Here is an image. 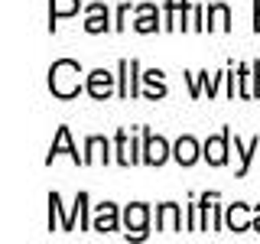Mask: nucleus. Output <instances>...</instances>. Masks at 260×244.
<instances>
[{"mask_svg": "<svg viewBox=\"0 0 260 244\" xmlns=\"http://www.w3.org/2000/svg\"><path fill=\"white\" fill-rule=\"evenodd\" d=\"M49 92L55 98H62V101L75 98L81 92V65L75 59L52 62V69H49Z\"/></svg>", "mask_w": 260, "mask_h": 244, "instance_id": "1", "label": "nucleus"}, {"mask_svg": "<svg viewBox=\"0 0 260 244\" xmlns=\"http://www.w3.org/2000/svg\"><path fill=\"white\" fill-rule=\"evenodd\" d=\"M124 225H127V238H146V225H150V208L143 202H134V205L124 208Z\"/></svg>", "mask_w": 260, "mask_h": 244, "instance_id": "2", "label": "nucleus"}, {"mask_svg": "<svg viewBox=\"0 0 260 244\" xmlns=\"http://www.w3.org/2000/svg\"><path fill=\"white\" fill-rule=\"evenodd\" d=\"M169 157H173L169 143L162 140L159 134H150V130H143V163H150V166H162Z\"/></svg>", "mask_w": 260, "mask_h": 244, "instance_id": "3", "label": "nucleus"}, {"mask_svg": "<svg viewBox=\"0 0 260 244\" xmlns=\"http://www.w3.org/2000/svg\"><path fill=\"white\" fill-rule=\"evenodd\" d=\"M137 72H140V62L137 59H120L117 65V78H120V85H117V95L120 98H137L140 95V88H137Z\"/></svg>", "mask_w": 260, "mask_h": 244, "instance_id": "4", "label": "nucleus"}, {"mask_svg": "<svg viewBox=\"0 0 260 244\" xmlns=\"http://www.w3.org/2000/svg\"><path fill=\"white\" fill-rule=\"evenodd\" d=\"M228 146H231V130H221L218 137H208L205 146H202V157H205L211 166H224L228 163Z\"/></svg>", "mask_w": 260, "mask_h": 244, "instance_id": "5", "label": "nucleus"}, {"mask_svg": "<svg viewBox=\"0 0 260 244\" xmlns=\"http://www.w3.org/2000/svg\"><path fill=\"white\" fill-rule=\"evenodd\" d=\"M85 92L94 98V101H108V98L114 95V75L104 69H94L88 72V81H85Z\"/></svg>", "mask_w": 260, "mask_h": 244, "instance_id": "6", "label": "nucleus"}, {"mask_svg": "<svg viewBox=\"0 0 260 244\" xmlns=\"http://www.w3.org/2000/svg\"><path fill=\"white\" fill-rule=\"evenodd\" d=\"M62 153H69L75 163H81L85 166V157H78V150L72 146V134H69V127H59V134H55V140H52V146H49V157H46V163H52L55 157H62Z\"/></svg>", "mask_w": 260, "mask_h": 244, "instance_id": "7", "label": "nucleus"}, {"mask_svg": "<svg viewBox=\"0 0 260 244\" xmlns=\"http://www.w3.org/2000/svg\"><path fill=\"white\" fill-rule=\"evenodd\" d=\"M250 205H244V202H234V205H228L224 211V225L231 228V231H250L254 228V218H250Z\"/></svg>", "mask_w": 260, "mask_h": 244, "instance_id": "8", "label": "nucleus"}, {"mask_svg": "<svg viewBox=\"0 0 260 244\" xmlns=\"http://www.w3.org/2000/svg\"><path fill=\"white\" fill-rule=\"evenodd\" d=\"M91 231H117V205L114 202H101V205L94 208V222H91Z\"/></svg>", "mask_w": 260, "mask_h": 244, "instance_id": "9", "label": "nucleus"}, {"mask_svg": "<svg viewBox=\"0 0 260 244\" xmlns=\"http://www.w3.org/2000/svg\"><path fill=\"white\" fill-rule=\"evenodd\" d=\"M199 157H202V146H199V140H195V137H179V140H176L173 160L179 163V166H192Z\"/></svg>", "mask_w": 260, "mask_h": 244, "instance_id": "10", "label": "nucleus"}, {"mask_svg": "<svg viewBox=\"0 0 260 244\" xmlns=\"http://www.w3.org/2000/svg\"><path fill=\"white\" fill-rule=\"evenodd\" d=\"M156 231H182V211L176 202H166L156 208Z\"/></svg>", "mask_w": 260, "mask_h": 244, "instance_id": "11", "label": "nucleus"}, {"mask_svg": "<svg viewBox=\"0 0 260 244\" xmlns=\"http://www.w3.org/2000/svg\"><path fill=\"white\" fill-rule=\"evenodd\" d=\"M88 20H85V29L91 33V36H98V33H108L111 29V16H108V7L104 4H88L85 7Z\"/></svg>", "mask_w": 260, "mask_h": 244, "instance_id": "12", "label": "nucleus"}, {"mask_svg": "<svg viewBox=\"0 0 260 244\" xmlns=\"http://www.w3.org/2000/svg\"><path fill=\"white\" fill-rule=\"evenodd\" d=\"M114 146H117V163H120V166H130V163H140L143 160V150H137V143L127 140V130H117Z\"/></svg>", "mask_w": 260, "mask_h": 244, "instance_id": "13", "label": "nucleus"}, {"mask_svg": "<svg viewBox=\"0 0 260 244\" xmlns=\"http://www.w3.org/2000/svg\"><path fill=\"white\" fill-rule=\"evenodd\" d=\"M81 10V0H49V29L55 33L62 16H75Z\"/></svg>", "mask_w": 260, "mask_h": 244, "instance_id": "14", "label": "nucleus"}, {"mask_svg": "<svg viewBox=\"0 0 260 244\" xmlns=\"http://www.w3.org/2000/svg\"><path fill=\"white\" fill-rule=\"evenodd\" d=\"M137 33H156L159 29V13L153 4H140L137 7V23H134Z\"/></svg>", "mask_w": 260, "mask_h": 244, "instance_id": "15", "label": "nucleus"}, {"mask_svg": "<svg viewBox=\"0 0 260 244\" xmlns=\"http://www.w3.org/2000/svg\"><path fill=\"white\" fill-rule=\"evenodd\" d=\"M111 160V143L104 137H88L85 143V166L88 163H108Z\"/></svg>", "mask_w": 260, "mask_h": 244, "instance_id": "16", "label": "nucleus"}, {"mask_svg": "<svg viewBox=\"0 0 260 244\" xmlns=\"http://www.w3.org/2000/svg\"><path fill=\"white\" fill-rule=\"evenodd\" d=\"M260 150V137H250V143H241L238 137H234V153L241 157V166H238V176H247L250 169V160H254V153Z\"/></svg>", "mask_w": 260, "mask_h": 244, "instance_id": "17", "label": "nucleus"}, {"mask_svg": "<svg viewBox=\"0 0 260 244\" xmlns=\"http://www.w3.org/2000/svg\"><path fill=\"white\" fill-rule=\"evenodd\" d=\"M205 29H221V33H228V29H231V10H228L224 4H211V7H208V23H205Z\"/></svg>", "mask_w": 260, "mask_h": 244, "instance_id": "18", "label": "nucleus"}, {"mask_svg": "<svg viewBox=\"0 0 260 244\" xmlns=\"http://www.w3.org/2000/svg\"><path fill=\"white\" fill-rule=\"evenodd\" d=\"M185 78H189V88H192V98H199L202 92H208V95H215V88H218V81H221L224 75H211V78H208V72H199V78H195V75H192V72H189V75H185Z\"/></svg>", "mask_w": 260, "mask_h": 244, "instance_id": "19", "label": "nucleus"}, {"mask_svg": "<svg viewBox=\"0 0 260 244\" xmlns=\"http://www.w3.org/2000/svg\"><path fill=\"white\" fill-rule=\"evenodd\" d=\"M146 81V98L156 101V98H166V81H162V72L159 69H150L146 75H140Z\"/></svg>", "mask_w": 260, "mask_h": 244, "instance_id": "20", "label": "nucleus"}, {"mask_svg": "<svg viewBox=\"0 0 260 244\" xmlns=\"http://www.w3.org/2000/svg\"><path fill=\"white\" fill-rule=\"evenodd\" d=\"M254 72H250V65H238V95L241 98H254Z\"/></svg>", "mask_w": 260, "mask_h": 244, "instance_id": "21", "label": "nucleus"}, {"mask_svg": "<svg viewBox=\"0 0 260 244\" xmlns=\"http://www.w3.org/2000/svg\"><path fill=\"white\" fill-rule=\"evenodd\" d=\"M189 4H192V0H166V29H176L179 13H182Z\"/></svg>", "mask_w": 260, "mask_h": 244, "instance_id": "22", "label": "nucleus"}, {"mask_svg": "<svg viewBox=\"0 0 260 244\" xmlns=\"http://www.w3.org/2000/svg\"><path fill=\"white\" fill-rule=\"evenodd\" d=\"M127 16H130V4H120L117 7V23H114V29H124L127 26Z\"/></svg>", "mask_w": 260, "mask_h": 244, "instance_id": "23", "label": "nucleus"}, {"mask_svg": "<svg viewBox=\"0 0 260 244\" xmlns=\"http://www.w3.org/2000/svg\"><path fill=\"white\" fill-rule=\"evenodd\" d=\"M254 29L260 33V0H254Z\"/></svg>", "mask_w": 260, "mask_h": 244, "instance_id": "24", "label": "nucleus"}, {"mask_svg": "<svg viewBox=\"0 0 260 244\" xmlns=\"http://www.w3.org/2000/svg\"><path fill=\"white\" fill-rule=\"evenodd\" d=\"M254 231H260V205H254Z\"/></svg>", "mask_w": 260, "mask_h": 244, "instance_id": "25", "label": "nucleus"}]
</instances>
